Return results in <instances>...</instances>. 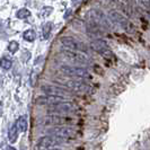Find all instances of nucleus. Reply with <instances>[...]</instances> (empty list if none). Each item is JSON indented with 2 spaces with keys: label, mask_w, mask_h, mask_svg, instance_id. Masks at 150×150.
Here are the masks:
<instances>
[{
  "label": "nucleus",
  "mask_w": 150,
  "mask_h": 150,
  "mask_svg": "<svg viewBox=\"0 0 150 150\" xmlns=\"http://www.w3.org/2000/svg\"><path fill=\"white\" fill-rule=\"evenodd\" d=\"M62 55L68 59V60L72 61L75 63H81V64H87L89 63L90 60L89 58L83 54L81 52H75V51H69V50H66V51H62Z\"/></svg>",
  "instance_id": "6e6552de"
},
{
  "label": "nucleus",
  "mask_w": 150,
  "mask_h": 150,
  "mask_svg": "<svg viewBox=\"0 0 150 150\" xmlns=\"http://www.w3.org/2000/svg\"><path fill=\"white\" fill-rule=\"evenodd\" d=\"M90 47H91L94 51H96V52L105 55V58H111V57H113L112 52H111L110 49H108V45H107V43H106L104 40L97 38V40L91 41Z\"/></svg>",
  "instance_id": "9d476101"
},
{
  "label": "nucleus",
  "mask_w": 150,
  "mask_h": 150,
  "mask_svg": "<svg viewBox=\"0 0 150 150\" xmlns=\"http://www.w3.org/2000/svg\"><path fill=\"white\" fill-rule=\"evenodd\" d=\"M52 150H61V149H52Z\"/></svg>",
  "instance_id": "b1692460"
},
{
  "label": "nucleus",
  "mask_w": 150,
  "mask_h": 150,
  "mask_svg": "<svg viewBox=\"0 0 150 150\" xmlns=\"http://www.w3.org/2000/svg\"><path fill=\"white\" fill-rule=\"evenodd\" d=\"M8 150H16V149L14 147H10V146H9V147H8Z\"/></svg>",
  "instance_id": "4be33fe9"
},
{
  "label": "nucleus",
  "mask_w": 150,
  "mask_h": 150,
  "mask_svg": "<svg viewBox=\"0 0 150 150\" xmlns=\"http://www.w3.org/2000/svg\"><path fill=\"white\" fill-rule=\"evenodd\" d=\"M108 17H110V21L112 23H114L115 25L120 26L122 28H128L130 26V22L128 21V18L123 14H121L116 10H111L108 13Z\"/></svg>",
  "instance_id": "f8f14e48"
},
{
  "label": "nucleus",
  "mask_w": 150,
  "mask_h": 150,
  "mask_svg": "<svg viewBox=\"0 0 150 150\" xmlns=\"http://www.w3.org/2000/svg\"><path fill=\"white\" fill-rule=\"evenodd\" d=\"M49 135H53V137H58L63 140L66 139H71L76 135V130L71 127H54L52 129L47 130Z\"/></svg>",
  "instance_id": "7ed1b4c3"
},
{
  "label": "nucleus",
  "mask_w": 150,
  "mask_h": 150,
  "mask_svg": "<svg viewBox=\"0 0 150 150\" xmlns=\"http://www.w3.org/2000/svg\"><path fill=\"white\" fill-rule=\"evenodd\" d=\"M89 19L90 22L93 23V24H95L96 26H103V27H110L111 26V24L110 22L111 21H108L107 19V17L104 15V13H102L100 10H97V9H91L89 11Z\"/></svg>",
  "instance_id": "0eeeda50"
},
{
  "label": "nucleus",
  "mask_w": 150,
  "mask_h": 150,
  "mask_svg": "<svg viewBox=\"0 0 150 150\" xmlns=\"http://www.w3.org/2000/svg\"><path fill=\"white\" fill-rule=\"evenodd\" d=\"M17 137H18V129L16 127V124H14L11 128L9 129V132H8L9 141L11 143L16 142V141H17Z\"/></svg>",
  "instance_id": "4468645a"
},
{
  "label": "nucleus",
  "mask_w": 150,
  "mask_h": 150,
  "mask_svg": "<svg viewBox=\"0 0 150 150\" xmlns=\"http://www.w3.org/2000/svg\"><path fill=\"white\" fill-rule=\"evenodd\" d=\"M62 102H66L64 97H59V96H51V95H45L41 97L36 98V103L38 105H55Z\"/></svg>",
  "instance_id": "ddd939ff"
},
{
  "label": "nucleus",
  "mask_w": 150,
  "mask_h": 150,
  "mask_svg": "<svg viewBox=\"0 0 150 150\" xmlns=\"http://www.w3.org/2000/svg\"><path fill=\"white\" fill-rule=\"evenodd\" d=\"M71 122H72L71 119L51 114V115L42 117L38 122V124H41V125H53V127H63L64 124L71 123Z\"/></svg>",
  "instance_id": "f03ea898"
},
{
  "label": "nucleus",
  "mask_w": 150,
  "mask_h": 150,
  "mask_svg": "<svg viewBox=\"0 0 150 150\" xmlns=\"http://www.w3.org/2000/svg\"><path fill=\"white\" fill-rule=\"evenodd\" d=\"M41 90L44 93L45 95H51V96H59V97H66V96H71V93L69 89L66 88H61L58 86H51V85H46L43 86Z\"/></svg>",
  "instance_id": "1a4fd4ad"
},
{
  "label": "nucleus",
  "mask_w": 150,
  "mask_h": 150,
  "mask_svg": "<svg viewBox=\"0 0 150 150\" xmlns=\"http://www.w3.org/2000/svg\"><path fill=\"white\" fill-rule=\"evenodd\" d=\"M16 16H17L18 18H21V19H24V18H27V17H30V11L28 10V9H26V8H22V9H19V10L17 11Z\"/></svg>",
  "instance_id": "f3484780"
},
{
  "label": "nucleus",
  "mask_w": 150,
  "mask_h": 150,
  "mask_svg": "<svg viewBox=\"0 0 150 150\" xmlns=\"http://www.w3.org/2000/svg\"><path fill=\"white\" fill-rule=\"evenodd\" d=\"M18 47H19V44L16 42V41H11L9 45H8V50L10 51L11 53H15L18 51Z\"/></svg>",
  "instance_id": "aec40b11"
},
{
  "label": "nucleus",
  "mask_w": 150,
  "mask_h": 150,
  "mask_svg": "<svg viewBox=\"0 0 150 150\" xmlns=\"http://www.w3.org/2000/svg\"><path fill=\"white\" fill-rule=\"evenodd\" d=\"M61 43L69 51H75V52H85V51H87V47L83 43L77 41L74 38H70V36L62 38H61Z\"/></svg>",
  "instance_id": "423d86ee"
},
{
  "label": "nucleus",
  "mask_w": 150,
  "mask_h": 150,
  "mask_svg": "<svg viewBox=\"0 0 150 150\" xmlns=\"http://www.w3.org/2000/svg\"><path fill=\"white\" fill-rule=\"evenodd\" d=\"M1 25H2V24H1V22H0V27H1Z\"/></svg>",
  "instance_id": "5701e85b"
},
{
  "label": "nucleus",
  "mask_w": 150,
  "mask_h": 150,
  "mask_svg": "<svg viewBox=\"0 0 150 150\" xmlns=\"http://www.w3.org/2000/svg\"><path fill=\"white\" fill-rule=\"evenodd\" d=\"M63 141H64L63 139L58 138V137H53V135L44 137L36 143L34 150H52L53 148L61 146L63 143Z\"/></svg>",
  "instance_id": "f257e3e1"
},
{
  "label": "nucleus",
  "mask_w": 150,
  "mask_h": 150,
  "mask_svg": "<svg viewBox=\"0 0 150 150\" xmlns=\"http://www.w3.org/2000/svg\"><path fill=\"white\" fill-rule=\"evenodd\" d=\"M127 1H131V0H127Z\"/></svg>",
  "instance_id": "393cba45"
},
{
  "label": "nucleus",
  "mask_w": 150,
  "mask_h": 150,
  "mask_svg": "<svg viewBox=\"0 0 150 150\" xmlns=\"http://www.w3.org/2000/svg\"><path fill=\"white\" fill-rule=\"evenodd\" d=\"M63 85L69 90L76 91V93H87L90 89L89 85L80 80H67V81H63Z\"/></svg>",
  "instance_id": "9b49d317"
},
{
  "label": "nucleus",
  "mask_w": 150,
  "mask_h": 150,
  "mask_svg": "<svg viewBox=\"0 0 150 150\" xmlns=\"http://www.w3.org/2000/svg\"><path fill=\"white\" fill-rule=\"evenodd\" d=\"M76 110H77V106L74 103L66 100V102L50 106L47 108V112L52 113L53 115H57V114H68V113L75 112Z\"/></svg>",
  "instance_id": "39448f33"
},
{
  "label": "nucleus",
  "mask_w": 150,
  "mask_h": 150,
  "mask_svg": "<svg viewBox=\"0 0 150 150\" xmlns=\"http://www.w3.org/2000/svg\"><path fill=\"white\" fill-rule=\"evenodd\" d=\"M23 38H25V41H27V42H33L35 40V32L33 30H26V32H24Z\"/></svg>",
  "instance_id": "dca6fc26"
},
{
  "label": "nucleus",
  "mask_w": 150,
  "mask_h": 150,
  "mask_svg": "<svg viewBox=\"0 0 150 150\" xmlns=\"http://www.w3.org/2000/svg\"><path fill=\"white\" fill-rule=\"evenodd\" d=\"M51 28H52V24L49 22V23H45L43 25V38H47L50 33H51Z\"/></svg>",
  "instance_id": "a211bd4d"
},
{
  "label": "nucleus",
  "mask_w": 150,
  "mask_h": 150,
  "mask_svg": "<svg viewBox=\"0 0 150 150\" xmlns=\"http://www.w3.org/2000/svg\"><path fill=\"white\" fill-rule=\"evenodd\" d=\"M0 67L5 70H8L11 68V61L7 59V58H1L0 59Z\"/></svg>",
  "instance_id": "6ab92c4d"
},
{
  "label": "nucleus",
  "mask_w": 150,
  "mask_h": 150,
  "mask_svg": "<svg viewBox=\"0 0 150 150\" xmlns=\"http://www.w3.org/2000/svg\"><path fill=\"white\" fill-rule=\"evenodd\" d=\"M16 127L18 129V131L21 132H25L27 130V121L25 119V116H21L17 122H16Z\"/></svg>",
  "instance_id": "2eb2a0df"
},
{
  "label": "nucleus",
  "mask_w": 150,
  "mask_h": 150,
  "mask_svg": "<svg viewBox=\"0 0 150 150\" xmlns=\"http://www.w3.org/2000/svg\"><path fill=\"white\" fill-rule=\"evenodd\" d=\"M139 2L144 8H148V9L150 8V0H139Z\"/></svg>",
  "instance_id": "412c9836"
},
{
  "label": "nucleus",
  "mask_w": 150,
  "mask_h": 150,
  "mask_svg": "<svg viewBox=\"0 0 150 150\" xmlns=\"http://www.w3.org/2000/svg\"><path fill=\"white\" fill-rule=\"evenodd\" d=\"M61 72L68 77H74V78H90L88 70L85 68L80 67H71V66H62L60 68Z\"/></svg>",
  "instance_id": "20e7f679"
}]
</instances>
